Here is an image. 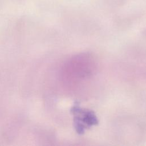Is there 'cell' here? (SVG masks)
<instances>
[{"instance_id": "6da1fadb", "label": "cell", "mask_w": 146, "mask_h": 146, "mask_svg": "<svg viewBox=\"0 0 146 146\" xmlns=\"http://www.w3.org/2000/svg\"><path fill=\"white\" fill-rule=\"evenodd\" d=\"M94 64L91 57L86 54L75 56L71 63L73 82L89 76L94 70Z\"/></svg>"}, {"instance_id": "7a4b0ae2", "label": "cell", "mask_w": 146, "mask_h": 146, "mask_svg": "<svg viewBox=\"0 0 146 146\" xmlns=\"http://www.w3.org/2000/svg\"><path fill=\"white\" fill-rule=\"evenodd\" d=\"M71 111L74 116V124L79 133H83L84 130L98 123L96 115L92 111L82 109L78 106H74Z\"/></svg>"}]
</instances>
